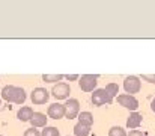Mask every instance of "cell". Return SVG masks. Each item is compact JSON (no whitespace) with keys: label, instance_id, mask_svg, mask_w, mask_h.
Returning a JSON list of instances; mask_svg holds the SVG:
<instances>
[{"label":"cell","instance_id":"cell-1","mask_svg":"<svg viewBox=\"0 0 155 136\" xmlns=\"http://www.w3.org/2000/svg\"><path fill=\"white\" fill-rule=\"evenodd\" d=\"M2 98L9 101V103H15V104H23L26 101V91L18 86H12L8 85L2 89Z\"/></svg>","mask_w":155,"mask_h":136},{"label":"cell","instance_id":"cell-2","mask_svg":"<svg viewBox=\"0 0 155 136\" xmlns=\"http://www.w3.org/2000/svg\"><path fill=\"white\" fill-rule=\"evenodd\" d=\"M97 80H98L97 74H84V76L78 77V85L84 92H92L98 83Z\"/></svg>","mask_w":155,"mask_h":136},{"label":"cell","instance_id":"cell-3","mask_svg":"<svg viewBox=\"0 0 155 136\" xmlns=\"http://www.w3.org/2000/svg\"><path fill=\"white\" fill-rule=\"evenodd\" d=\"M63 106H65V117H66L68 120L75 118V117L78 115V112H80V103H78V100H75V98H69Z\"/></svg>","mask_w":155,"mask_h":136},{"label":"cell","instance_id":"cell-4","mask_svg":"<svg viewBox=\"0 0 155 136\" xmlns=\"http://www.w3.org/2000/svg\"><path fill=\"white\" fill-rule=\"evenodd\" d=\"M140 79L139 77H136V76H130V77H127L125 79V82H124V88H125V92L128 94V95H131V94H137L139 91H140Z\"/></svg>","mask_w":155,"mask_h":136},{"label":"cell","instance_id":"cell-5","mask_svg":"<svg viewBox=\"0 0 155 136\" xmlns=\"http://www.w3.org/2000/svg\"><path fill=\"white\" fill-rule=\"evenodd\" d=\"M69 92H71L69 85H68V83H63V82L54 85L51 89L53 97L57 98V100H65V98H68V97H69Z\"/></svg>","mask_w":155,"mask_h":136},{"label":"cell","instance_id":"cell-6","mask_svg":"<svg viewBox=\"0 0 155 136\" xmlns=\"http://www.w3.org/2000/svg\"><path fill=\"white\" fill-rule=\"evenodd\" d=\"M48 97H50V94L45 88H35L32 95H30L33 104H44V103L48 101Z\"/></svg>","mask_w":155,"mask_h":136},{"label":"cell","instance_id":"cell-7","mask_svg":"<svg viewBox=\"0 0 155 136\" xmlns=\"http://www.w3.org/2000/svg\"><path fill=\"white\" fill-rule=\"evenodd\" d=\"M117 101L120 106L130 109V110H136L139 107V101L133 97V95H128V94H122V95H117Z\"/></svg>","mask_w":155,"mask_h":136},{"label":"cell","instance_id":"cell-8","mask_svg":"<svg viewBox=\"0 0 155 136\" xmlns=\"http://www.w3.org/2000/svg\"><path fill=\"white\" fill-rule=\"evenodd\" d=\"M113 100L108 97V94L103 89H97L94 91V94H92V103L95 104V106H103L105 103H111Z\"/></svg>","mask_w":155,"mask_h":136},{"label":"cell","instance_id":"cell-9","mask_svg":"<svg viewBox=\"0 0 155 136\" xmlns=\"http://www.w3.org/2000/svg\"><path fill=\"white\" fill-rule=\"evenodd\" d=\"M48 117L53 120H60L65 117V106L60 103H53L48 107Z\"/></svg>","mask_w":155,"mask_h":136},{"label":"cell","instance_id":"cell-10","mask_svg":"<svg viewBox=\"0 0 155 136\" xmlns=\"http://www.w3.org/2000/svg\"><path fill=\"white\" fill-rule=\"evenodd\" d=\"M30 123H32V127L33 129H38V127H47V117L41 112H33L32 118H30Z\"/></svg>","mask_w":155,"mask_h":136},{"label":"cell","instance_id":"cell-11","mask_svg":"<svg viewBox=\"0 0 155 136\" xmlns=\"http://www.w3.org/2000/svg\"><path fill=\"white\" fill-rule=\"evenodd\" d=\"M140 124H142V115L137 113V112L130 113V117L127 120V127L128 129H137Z\"/></svg>","mask_w":155,"mask_h":136},{"label":"cell","instance_id":"cell-12","mask_svg":"<svg viewBox=\"0 0 155 136\" xmlns=\"http://www.w3.org/2000/svg\"><path fill=\"white\" fill-rule=\"evenodd\" d=\"M32 115H33V109H32V107H29V106L21 107V109L18 110V113H17L18 120H20V121H23V123H24V121H30Z\"/></svg>","mask_w":155,"mask_h":136},{"label":"cell","instance_id":"cell-13","mask_svg":"<svg viewBox=\"0 0 155 136\" xmlns=\"http://www.w3.org/2000/svg\"><path fill=\"white\" fill-rule=\"evenodd\" d=\"M78 123L83 124V126H86V127H91L94 124L92 113L91 112H81V113H78Z\"/></svg>","mask_w":155,"mask_h":136},{"label":"cell","instance_id":"cell-14","mask_svg":"<svg viewBox=\"0 0 155 136\" xmlns=\"http://www.w3.org/2000/svg\"><path fill=\"white\" fill-rule=\"evenodd\" d=\"M74 133L75 136H87L91 133V127H86V126H83V124H75V127H74Z\"/></svg>","mask_w":155,"mask_h":136},{"label":"cell","instance_id":"cell-15","mask_svg":"<svg viewBox=\"0 0 155 136\" xmlns=\"http://www.w3.org/2000/svg\"><path fill=\"white\" fill-rule=\"evenodd\" d=\"M62 79H63L62 74H44V76H42V80H44V82H48V83L60 82Z\"/></svg>","mask_w":155,"mask_h":136},{"label":"cell","instance_id":"cell-16","mask_svg":"<svg viewBox=\"0 0 155 136\" xmlns=\"http://www.w3.org/2000/svg\"><path fill=\"white\" fill-rule=\"evenodd\" d=\"M104 91H105V92L108 94V97H110V98L113 100V97H114V95L117 94L119 88H117V85H116V83H108V85H107V86L104 88Z\"/></svg>","mask_w":155,"mask_h":136},{"label":"cell","instance_id":"cell-17","mask_svg":"<svg viewBox=\"0 0 155 136\" xmlns=\"http://www.w3.org/2000/svg\"><path fill=\"white\" fill-rule=\"evenodd\" d=\"M41 136H60V133L56 127H44Z\"/></svg>","mask_w":155,"mask_h":136},{"label":"cell","instance_id":"cell-18","mask_svg":"<svg viewBox=\"0 0 155 136\" xmlns=\"http://www.w3.org/2000/svg\"><path fill=\"white\" fill-rule=\"evenodd\" d=\"M108 136H127V133L122 127H111L108 132Z\"/></svg>","mask_w":155,"mask_h":136},{"label":"cell","instance_id":"cell-19","mask_svg":"<svg viewBox=\"0 0 155 136\" xmlns=\"http://www.w3.org/2000/svg\"><path fill=\"white\" fill-rule=\"evenodd\" d=\"M24 136H41V133H39V130L30 127V129H27V130L24 132Z\"/></svg>","mask_w":155,"mask_h":136},{"label":"cell","instance_id":"cell-20","mask_svg":"<svg viewBox=\"0 0 155 136\" xmlns=\"http://www.w3.org/2000/svg\"><path fill=\"white\" fill-rule=\"evenodd\" d=\"M142 77H143V80H148V82H151V83H155V76L145 74V76H142Z\"/></svg>","mask_w":155,"mask_h":136},{"label":"cell","instance_id":"cell-21","mask_svg":"<svg viewBox=\"0 0 155 136\" xmlns=\"http://www.w3.org/2000/svg\"><path fill=\"white\" fill-rule=\"evenodd\" d=\"M65 77H66V80H77V79H78L77 74H66Z\"/></svg>","mask_w":155,"mask_h":136},{"label":"cell","instance_id":"cell-22","mask_svg":"<svg viewBox=\"0 0 155 136\" xmlns=\"http://www.w3.org/2000/svg\"><path fill=\"white\" fill-rule=\"evenodd\" d=\"M128 136H145L142 132H139V130H133V132H130V135Z\"/></svg>","mask_w":155,"mask_h":136},{"label":"cell","instance_id":"cell-23","mask_svg":"<svg viewBox=\"0 0 155 136\" xmlns=\"http://www.w3.org/2000/svg\"><path fill=\"white\" fill-rule=\"evenodd\" d=\"M151 109H152V110H154V112H155V98H154V101L151 103Z\"/></svg>","mask_w":155,"mask_h":136},{"label":"cell","instance_id":"cell-24","mask_svg":"<svg viewBox=\"0 0 155 136\" xmlns=\"http://www.w3.org/2000/svg\"><path fill=\"white\" fill-rule=\"evenodd\" d=\"M0 103H2V100H0Z\"/></svg>","mask_w":155,"mask_h":136},{"label":"cell","instance_id":"cell-25","mask_svg":"<svg viewBox=\"0 0 155 136\" xmlns=\"http://www.w3.org/2000/svg\"><path fill=\"white\" fill-rule=\"evenodd\" d=\"M0 136H2V135H0Z\"/></svg>","mask_w":155,"mask_h":136}]
</instances>
